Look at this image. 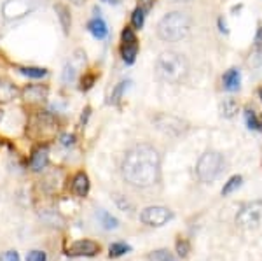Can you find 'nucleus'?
I'll list each match as a JSON object with an SVG mask.
<instances>
[{
    "label": "nucleus",
    "instance_id": "19",
    "mask_svg": "<svg viewBox=\"0 0 262 261\" xmlns=\"http://www.w3.org/2000/svg\"><path fill=\"white\" fill-rule=\"evenodd\" d=\"M221 112L224 117H232L236 112H238V104H236L232 98H226L221 104Z\"/></svg>",
    "mask_w": 262,
    "mask_h": 261
},
{
    "label": "nucleus",
    "instance_id": "34",
    "mask_svg": "<svg viewBox=\"0 0 262 261\" xmlns=\"http://www.w3.org/2000/svg\"><path fill=\"white\" fill-rule=\"evenodd\" d=\"M173 2H191V0H173Z\"/></svg>",
    "mask_w": 262,
    "mask_h": 261
},
{
    "label": "nucleus",
    "instance_id": "3",
    "mask_svg": "<svg viewBox=\"0 0 262 261\" xmlns=\"http://www.w3.org/2000/svg\"><path fill=\"white\" fill-rule=\"evenodd\" d=\"M192 19L187 12L173 11L168 12L164 18L158 23V35L164 42H177L187 37L191 32Z\"/></svg>",
    "mask_w": 262,
    "mask_h": 261
},
{
    "label": "nucleus",
    "instance_id": "21",
    "mask_svg": "<svg viewBox=\"0 0 262 261\" xmlns=\"http://www.w3.org/2000/svg\"><path fill=\"white\" fill-rule=\"evenodd\" d=\"M143 21H145V9L140 6L133 11V14H131V25H133L135 30H140L143 27Z\"/></svg>",
    "mask_w": 262,
    "mask_h": 261
},
{
    "label": "nucleus",
    "instance_id": "26",
    "mask_svg": "<svg viewBox=\"0 0 262 261\" xmlns=\"http://www.w3.org/2000/svg\"><path fill=\"white\" fill-rule=\"evenodd\" d=\"M95 81H96V75L95 74H86L82 77V81H81V90H84V91L90 90Z\"/></svg>",
    "mask_w": 262,
    "mask_h": 261
},
{
    "label": "nucleus",
    "instance_id": "18",
    "mask_svg": "<svg viewBox=\"0 0 262 261\" xmlns=\"http://www.w3.org/2000/svg\"><path fill=\"white\" fill-rule=\"evenodd\" d=\"M18 70H19V74L27 75V77H32V79H40L48 75V70L40 69V67H18Z\"/></svg>",
    "mask_w": 262,
    "mask_h": 261
},
{
    "label": "nucleus",
    "instance_id": "10",
    "mask_svg": "<svg viewBox=\"0 0 262 261\" xmlns=\"http://www.w3.org/2000/svg\"><path fill=\"white\" fill-rule=\"evenodd\" d=\"M156 125H158L159 130H163V132L166 133H173V135H177V133H180L182 130L185 128L184 123L179 119V117H173V116H166V114H161L156 117Z\"/></svg>",
    "mask_w": 262,
    "mask_h": 261
},
{
    "label": "nucleus",
    "instance_id": "32",
    "mask_svg": "<svg viewBox=\"0 0 262 261\" xmlns=\"http://www.w3.org/2000/svg\"><path fill=\"white\" fill-rule=\"evenodd\" d=\"M72 4H75V6H82L84 2H86V0H70Z\"/></svg>",
    "mask_w": 262,
    "mask_h": 261
},
{
    "label": "nucleus",
    "instance_id": "30",
    "mask_svg": "<svg viewBox=\"0 0 262 261\" xmlns=\"http://www.w3.org/2000/svg\"><path fill=\"white\" fill-rule=\"evenodd\" d=\"M0 261H19V254L16 251H7L0 256Z\"/></svg>",
    "mask_w": 262,
    "mask_h": 261
},
{
    "label": "nucleus",
    "instance_id": "6",
    "mask_svg": "<svg viewBox=\"0 0 262 261\" xmlns=\"http://www.w3.org/2000/svg\"><path fill=\"white\" fill-rule=\"evenodd\" d=\"M140 219L143 225L147 226H164L168 221L173 219V212L168 207H159V205H154V207H147L142 210Z\"/></svg>",
    "mask_w": 262,
    "mask_h": 261
},
{
    "label": "nucleus",
    "instance_id": "4",
    "mask_svg": "<svg viewBox=\"0 0 262 261\" xmlns=\"http://www.w3.org/2000/svg\"><path fill=\"white\" fill-rule=\"evenodd\" d=\"M226 159L219 151H206L196 165V174L201 183H213L224 172Z\"/></svg>",
    "mask_w": 262,
    "mask_h": 261
},
{
    "label": "nucleus",
    "instance_id": "14",
    "mask_svg": "<svg viewBox=\"0 0 262 261\" xmlns=\"http://www.w3.org/2000/svg\"><path fill=\"white\" fill-rule=\"evenodd\" d=\"M88 30H90L93 35L96 37V39H105V37L108 35V28H107V23H105L103 19L100 18V16H96V18H93L90 23H88Z\"/></svg>",
    "mask_w": 262,
    "mask_h": 261
},
{
    "label": "nucleus",
    "instance_id": "5",
    "mask_svg": "<svg viewBox=\"0 0 262 261\" xmlns=\"http://www.w3.org/2000/svg\"><path fill=\"white\" fill-rule=\"evenodd\" d=\"M260 221H262V200L248 202L236 214V223L245 230L257 228L260 225Z\"/></svg>",
    "mask_w": 262,
    "mask_h": 261
},
{
    "label": "nucleus",
    "instance_id": "22",
    "mask_svg": "<svg viewBox=\"0 0 262 261\" xmlns=\"http://www.w3.org/2000/svg\"><path fill=\"white\" fill-rule=\"evenodd\" d=\"M129 251H131V247L128 246V244L116 242L108 247V256H111V258H119V256H122L124 252H129Z\"/></svg>",
    "mask_w": 262,
    "mask_h": 261
},
{
    "label": "nucleus",
    "instance_id": "28",
    "mask_svg": "<svg viewBox=\"0 0 262 261\" xmlns=\"http://www.w3.org/2000/svg\"><path fill=\"white\" fill-rule=\"evenodd\" d=\"M189 249H191V247H189V242L187 240H180L177 242V252H179L180 256H187L189 254Z\"/></svg>",
    "mask_w": 262,
    "mask_h": 261
},
{
    "label": "nucleus",
    "instance_id": "12",
    "mask_svg": "<svg viewBox=\"0 0 262 261\" xmlns=\"http://www.w3.org/2000/svg\"><path fill=\"white\" fill-rule=\"evenodd\" d=\"M72 191L79 198L88 196V193H90V177L84 172H79V174L74 175V179H72Z\"/></svg>",
    "mask_w": 262,
    "mask_h": 261
},
{
    "label": "nucleus",
    "instance_id": "20",
    "mask_svg": "<svg viewBox=\"0 0 262 261\" xmlns=\"http://www.w3.org/2000/svg\"><path fill=\"white\" fill-rule=\"evenodd\" d=\"M242 183H243V177H242V175H234V177H231V179L226 183V186L222 188V195H224V196H227V195H231V193H234L236 189L242 186Z\"/></svg>",
    "mask_w": 262,
    "mask_h": 261
},
{
    "label": "nucleus",
    "instance_id": "1",
    "mask_svg": "<svg viewBox=\"0 0 262 261\" xmlns=\"http://www.w3.org/2000/svg\"><path fill=\"white\" fill-rule=\"evenodd\" d=\"M122 175L135 188H150L161 177V156L149 144H138L122 159Z\"/></svg>",
    "mask_w": 262,
    "mask_h": 261
},
{
    "label": "nucleus",
    "instance_id": "13",
    "mask_svg": "<svg viewBox=\"0 0 262 261\" xmlns=\"http://www.w3.org/2000/svg\"><path fill=\"white\" fill-rule=\"evenodd\" d=\"M224 81V88L227 91H238L239 90V83H242V77H239V70L238 69H229L222 77Z\"/></svg>",
    "mask_w": 262,
    "mask_h": 261
},
{
    "label": "nucleus",
    "instance_id": "9",
    "mask_svg": "<svg viewBox=\"0 0 262 261\" xmlns=\"http://www.w3.org/2000/svg\"><path fill=\"white\" fill-rule=\"evenodd\" d=\"M48 93H49L48 86H42V84H28V86L23 88L21 96L30 104H42L48 98Z\"/></svg>",
    "mask_w": 262,
    "mask_h": 261
},
{
    "label": "nucleus",
    "instance_id": "27",
    "mask_svg": "<svg viewBox=\"0 0 262 261\" xmlns=\"http://www.w3.org/2000/svg\"><path fill=\"white\" fill-rule=\"evenodd\" d=\"M75 79V70L74 67L67 65L65 70H63V83H72Z\"/></svg>",
    "mask_w": 262,
    "mask_h": 261
},
{
    "label": "nucleus",
    "instance_id": "35",
    "mask_svg": "<svg viewBox=\"0 0 262 261\" xmlns=\"http://www.w3.org/2000/svg\"><path fill=\"white\" fill-rule=\"evenodd\" d=\"M0 117H2V111H0Z\"/></svg>",
    "mask_w": 262,
    "mask_h": 261
},
{
    "label": "nucleus",
    "instance_id": "36",
    "mask_svg": "<svg viewBox=\"0 0 262 261\" xmlns=\"http://www.w3.org/2000/svg\"><path fill=\"white\" fill-rule=\"evenodd\" d=\"M260 95H262V93H260Z\"/></svg>",
    "mask_w": 262,
    "mask_h": 261
},
{
    "label": "nucleus",
    "instance_id": "23",
    "mask_svg": "<svg viewBox=\"0 0 262 261\" xmlns=\"http://www.w3.org/2000/svg\"><path fill=\"white\" fill-rule=\"evenodd\" d=\"M245 119H247V125H248V128H250V130H257V132H262V126L259 123V119H257L255 112L250 111V109H248V111L245 112Z\"/></svg>",
    "mask_w": 262,
    "mask_h": 261
},
{
    "label": "nucleus",
    "instance_id": "15",
    "mask_svg": "<svg viewBox=\"0 0 262 261\" xmlns=\"http://www.w3.org/2000/svg\"><path fill=\"white\" fill-rule=\"evenodd\" d=\"M54 11L58 14V19H60V25L65 33H70V27H72V18H70V9L65 6V4H56L54 6Z\"/></svg>",
    "mask_w": 262,
    "mask_h": 261
},
{
    "label": "nucleus",
    "instance_id": "33",
    "mask_svg": "<svg viewBox=\"0 0 262 261\" xmlns=\"http://www.w3.org/2000/svg\"><path fill=\"white\" fill-rule=\"evenodd\" d=\"M103 2L105 4H114V6H116V4L119 2V0H103Z\"/></svg>",
    "mask_w": 262,
    "mask_h": 261
},
{
    "label": "nucleus",
    "instance_id": "25",
    "mask_svg": "<svg viewBox=\"0 0 262 261\" xmlns=\"http://www.w3.org/2000/svg\"><path fill=\"white\" fill-rule=\"evenodd\" d=\"M128 81H122V83H119L116 86V90L112 91V96H111V104H117L121 100V96H122V93H124V90L128 88Z\"/></svg>",
    "mask_w": 262,
    "mask_h": 261
},
{
    "label": "nucleus",
    "instance_id": "24",
    "mask_svg": "<svg viewBox=\"0 0 262 261\" xmlns=\"http://www.w3.org/2000/svg\"><path fill=\"white\" fill-rule=\"evenodd\" d=\"M150 259H154V261H177L175 258H173L171 252H168L166 249L154 251V252L150 254Z\"/></svg>",
    "mask_w": 262,
    "mask_h": 261
},
{
    "label": "nucleus",
    "instance_id": "7",
    "mask_svg": "<svg viewBox=\"0 0 262 261\" xmlns=\"http://www.w3.org/2000/svg\"><path fill=\"white\" fill-rule=\"evenodd\" d=\"M121 54H122V60L124 63H131L135 62V58H137L138 54V41H137V35H135L133 28L126 27L124 30H122V46H121Z\"/></svg>",
    "mask_w": 262,
    "mask_h": 261
},
{
    "label": "nucleus",
    "instance_id": "16",
    "mask_svg": "<svg viewBox=\"0 0 262 261\" xmlns=\"http://www.w3.org/2000/svg\"><path fill=\"white\" fill-rule=\"evenodd\" d=\"M21 91L9 81H0V102H11Z\"/></svg>",
    "mask_w": 262,
    "mask_h": 261
},
{
    "label": "nucleus",
    "instance_id": "29",
    "mask_svg": "<svg viewBox=\"0 0 262 261\" xmlns=\"http://www.w3.org/2000/svg\"><path fill=\"white\" fill-rule=\"evenodd\" d=\"M27 261H46V252L44 251H32L27 256Z\"/></svg>",
    "mask_w": 262,
    "mask_h": 261
},
{
    "label": "nucleus",
    "instance_id": "2",
    "mask_svg": "<svg viewBox=\"0 0 262 261\" xmlns=\"http://www.w3.org/2000/svg\"><path fill=\"white\" fill-rule=\"evenodd\" d=\"M154 70L161 81L170 84H180L189 75V62L182 53L164 51L156 60Z\"/></svg>",
    "mask_w": 262,
    "mask_h": 261
},
{
    "label": "nucleus",
    "instance_id": "17",
    "mask_svg": "<svg viewBox=\"0 0 262 261\" xmlns=\"http://www.w3.org/2000/svg\"><path fill=\"white\" fill-rule=\"evenodd\" d=\"M98 219L101 225H103L105 230H116L117 226H119V221H117L114 216H111L107 210H98Z\"/></svg>",
    "mask_w": 262,
    "mask_h": 261
},
{
    "label": "nucleus",
    "instance_id": "31",
    "mask_svg": "<svg viewBox=\"0 0 262 261\" xmlns=\"http://www.w3.org/2000/svg\"><path fill=\"white\" fill-rule=\"evenodd\" d=\"M60 142L63 146H74L75 142V135H70V133H65V135L60 137Z\"/></svg>",
    "mask_w": 262,
    "mask_h": 261
},
{
    "label": "nucleus",
    "instance_id": "11",
    "mask_svg": "<svg viewBox=\"0 0 262 261\" xmlns=\"http://www.w3.org/2000/svg\"><path fill=\"white\" fill-rule=\"evenodd\" d=\"M48 162H49V149L46 146H39L32 153L30 168L33 172H42L46 167H48Z\"/></svg>",
    "mask_w": 262,
    "mask_h": 261
},
{
    "label": "nucleus",
    "instance_id": "8",
    "mask_svg": "<svg viewBox=\"0 0 262 261\" xmlns=\"http://www.w3.org/2000/svg\"><path fill=\"white\" fill-rule=\"evenodd\" d=\"M100 252V246L93 240H88V238H82V240L74 242L72 246L67 247V256L70 258H79V256H96Z\"/></svg>",
    "mask_w": 262,
    "mask_h": 261
}]
</instances>
